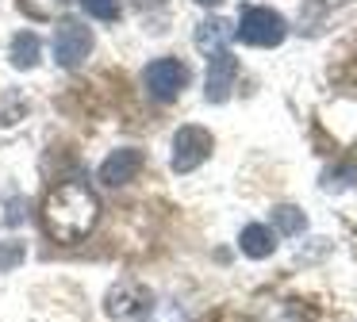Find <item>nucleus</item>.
<instances>
[{
    "instance_id": "nucleus-1",
    "label": "nucleus",
    "mask_w": 357,
    "mask_h": 322,
    "mask_svg": "<svg viewBox=\"0 0 357 322\" xmlns=\"http://www.w3.org/2000/svg\"><path fill=\"white\" fill-rule=\"evenodd\" d=\"M100 219V199L85 181H66L50 188L43 204V222L54 242H81Z\"/></svg>"
},
{
    "instance_id": "nucleus-2",
    "label": "nucleus",
    "mask_w": 357,
    "mask_h": 322,
    "mask_svg": "<svg viewBox=\"0 0 357 322\" xmlns=\"http://www.w3.org/2000/svg\"><path fill=\"white\" fill-rule=\"evenodd\" d=\"M288 35V23L273 8H242L234 38H242L246 46H280Z\"/></svg>"
},
{
    "instance_id": "nucleus-3",
    "label": "nucleus",
    "mask_w": 357,
    "mask_h": 322,
    "mask_svg": "<svg viewBox=\"0 0 357 322\" xmlns=\"http://www.w3.org/2000/svg\"><path fill=\"white\" fill-rule=\"evenodd\" d=\"M104 311L116 322H142L154 311V296H150V288H142V284L123 280L104 296Z\"/></svg>"
},
{
    "instance_id": "nucleus-4",
    "label": "nucleus",
    "mask_w": 357,
    "mask_h": 322,
    "mask_svg": "<svg viewBox=\"0 0 357 322\" xmlns=\"http://www.w3.org/2000/svg\"><path fill=\"white\" fill-rule=\"evenodd\" d=\"M142 84H146V92L158 100V104H169V100H177L181 92H185L188 69L181 66L177 58H158V61H150V66L142 69Z\"/></svg>"
},
{
    "instance_id": "nucleus-5",
    "label": "nucleus",
    "mask_w": 357,
    "mask_h": 322,
    "mask_svg": "<svg viewBox=\"0 0 357 322\" xmlns=\"http://www.w3.org/2000/svg\"><path fill=\"white\" fill-rule=\"evenodd\" d=\"M93 54V31L81 20H62L54 27V61L62 69H77Z\"/></svg>"
},
{
    "instance_id": "nucleus-6",
    "label": "nucleus",
    "mask_w": 357,
    "mask_h": 322,
    "mask_svg": "<svg viewBox=\"0 0 357 322\" xmlns=\"http://www.w3.org/2000/svg\"><path fill=\"white\" fill-rule=\"evenodd\" d=\"M211 158V135L204 127H181L173 135V173H192Z\"/></svg>"
},
{
    "instance_id": "nucleus-7",
    "label": "nucleus",
    "mask_w": 357,
    "mask_h": 322,
    "mask_svg": "<svg viewBox=\"0 0 357 322\" xmlns=\"http://www.w3.org/2000/svg\"><path fill=\"white\" fill-rule=\"evenodd\" d=\"M234 77H238V61L231 58V54H211L208 58V77H204V96L211 100V104H223L227 96H231L234 89Z\"/></svg>"
},
{
    "instance_id": "nucleus-8",
    "label": "nucleus",
    "mask_w": 357,
    "mask_h": 322,
    "mask_svg": "<svg viewBox=\"0 0 357 322\" xmlns=\"http://www.w3.org/2000/svg\"><path fill=\"white\" fill-rule=\"evenodd\" d=\"M139 173H142V150H131V146H123V150H112L108 158L100 161V181L108 184V188L131 184Z\"/></svg>"
},
{
    "instance_id": "nucleus-9",
    "label": "nucleus",
    "mask_w": 357,
    "mask_h": 322,
    "mask_svg": "<svg viewBox=\"0 0 357 322\" xmlns=\"http://www.w3.org/2000/svg\"><path fill=\"white\" fill-rule=\"evenodd\" d=\"M231 38H234V27H231V23L219 20V15H208V20L196 27V50L211 58V54H223Z\"/></svg>"
},
{
    "instance_id": "nucleus-10",
    "label": "nucleus",
    "mask_w": 357,
    "mask_h": 322,
    "mask_svg": "<svg viewBox=\"0 0 357 322\" xmlns=\"http://www.w3.org/2000/svg\"><path fill=\"white\" fill-rule=\"evenodd\" d=\"M238 250L246 253L250 261H265V257H273V250H277V234H273L269 227H261V222H250V227H242V234H238Z\"/></svg>"
},
{
    "instance_id": "nucleus-11",
    "label": "nucleus",
    "mask_w": 357,
    "mask_h": 322,
    "mask_svg": "<svg viewBox=\"0 0 357 322\" xmlns=\"http://www.w3.org/2000/svg\"><path fill=\"white\" fill-rule=\"evenodd\" d=\"M8 58H12V66H16V69H35V66H39V58H43L39 35H35V31H20V35L12 38V46H8Z\"/></svg>"
},
{
    "instance_id": "nucleus-12",
    "label": "nucleus",
    "mask_w": 357,
    "mask_h": 322,
    "mask_svg": "<svg viewBox=\"0 0 357 322\" xmlns=\"http://www.w3.org/2000/svg\"><path fill=\"white\" fill-rule=\"evenodd\" d=\"M273 230L284 234V238H296V234L307 230V215H303L300 207H292V204H280V207H273Z\"/></svg>"
},
{
    "instance_id": "nucleus-13",
    "label": "nucleus",
    "mask_w": 357,
    "mask_h": 322,
    "mask_svg": "<svg viewBox=\"0 0 357 322\" xmlns=\"http://www.w3.org/2000/svg\"><path fill=\"white\" fill-rule=\"evenodd\" d=\"M27 257V245L20 242V238H8V242H0V273H12V268H20Z\"/></svg>"
},
{
    "instance_id": "nucleus-14",
    "label": "nucleus",
    "mask_w": 357,
    "mask_h": 322,
    "mask_svg": "<svg viewBox=\"0 0 357 322\" xmlns=\"http://www.w3.org/2000/svg\"><path fill=\"white\" fill-rule=\"evenodd\" d=\"M81 8H85L93 20H104V23H112V20H119V0H77Z\"/></svg>"
},
{
    "instance_id": "nucleus-15",
    "label": "nucleus",
    "mask_w": 357,
    "mask_h": 322,
    "mask_svg": "<svg viewBox=\"0 0 357 322\" xmlns=\"http://www.w3.org/2000/svg\"><path fill=\"white\" fill-rule=\"evenodd\" d=\"M20 4H24V12H31L35 20H50V15H58L70 0H20Z\"/></svg>"
},
{
    "instance_id": "nucleus-16",
    "label": "nucleus",
    "mask_w": 357,
    "mask_h": 322,
    "mask_svg": "<svg viewBox=\"0 0 357 322\" xmlns=\"http://www.w3.org/2000/svg\"><path fill=\"white\" fill-rule=\"evenodd\" d=\"M24 199H20V196H12L8 199V215H4V222H8V227H16V222H24Z\"/></svg>"
},
{
    "instance_id": "nucleus-17",
    "label": "nucleus",
    "mask_w": 357,
    "mask_h": 322,
    "mask_svg": "<svg viewBox=\"0 0 357 322\" xmlns=\"http://www.w3.org/2000/svg\"><path fill=\"white\" fill-rule=\"evenodd\" d=\"M342 4H349V0H307V15H323V12L342 8Z\"/></svg>"
},
{
    "instance_id": "nucleus-18",
    "label": "nucleus",
    "mask_w": 357,
    "mask_h": 322,
    "mask_svg": "<svg viewBox=\"0 0 357 322\" xmlns=\"http://www.w3.org/2000/svg\"><path fill=\"white\" fill-rule=\"evenodd\" d=\"M139 8H150V4H162V0H135Z\"/></svg>"
},
{
    "instance_id": "nucleus-19",
    "label": "nucleus",
    "mask_w": 357,
    "mask_h": 322,
    "mask_svg": "<svg viewBox=\"0 0 357 322\" xmlns=\"http://www.w3.org/2000/svg\"><path fill=\"white\" fill-rule=\"evenodd\" d=\"M196 4H204V8H211V4H219V0H196Z\"/></svg>"
}]
</instances>
